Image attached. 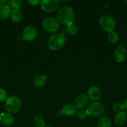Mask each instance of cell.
I'll return each instance as SVG.
<instances>
[{"label":"cell","mask_w":127,"mask_h":127,"mask_svg":"<svg viewBox=\"0 0 127 127\" xmlns=\"http://www.w3.org/2000/svg\"><path fill=\"white\" fill-rule=\"evenodd\" d=\"M75 19V12L70 6H65L61 7L57 13V20L64 24L72 23Z\"/></svg>","instance_id":"obj_1"},{"label":"cell","mask_w":127,"mask_h":127,"mask_svg":"<svg viewBox=\"0 0 127 127\" xmlns=\"http://www.w3.org/2000/svg\"><path fill=\"white\" fill-rule=\"evenodd\" d=\"M65 36L61 33H56L50 37L48 40V47L52 51L61 49L65 43Z\"/></svg>","instance_id":"obj_2"},{"label":"cell","mask_w":127,"mask_h":127,"mask_svg":"<svg viewBox=\"0 0 127 127\" xmlns=\"http://www.w3.org/2000/svg\"><path fill=\"white\" fill-rule=\"evenodd\" d=\"M5 109L9 114L17 112L21 107V102L17 97L11 95L9 97L5 102Z\"/></svg>","instance_id":"obj_3"},{"label":"cell","mask_w":127,"mask_h":127,"mask_svg":"<svg viewBox=\"0 0 127 127\" xmlns=\"http://www.w3.org/2000/svg\"><path fill=\"white\" fill-rule=\"evenodd\" d=\"M101 28L107 32L113 31L116 27V22L114 19L109 15H103L101 16L99 20Z\"/></svg>","instance_id":"obj_4"},{"label":"cell","mask_w":127,"mask_h":127,"mask_svg":"<svg viewBox=\"0 0 127 127\" xmlns=\"http://www.w3.org/2000/svg\"><path fill=\"white\" fill-rule=\"evenodd\" d=\"M42 27L44 29L49 33H54L59 29V22L54 17H49L44 19L42 21Z\"/></svg>","instance_id":"obj_5"},{"label":"cell","mask_w":127,"mask_h":127,"mask_svg":"<svg viewBox=\"0 0 127 127\" xmlns=\"http://www.w3.org/2000/svg\"><path fill=\"white\" fill-rule=\"evenodd\" d=\"M87 110L89 115H92V116L97 117L102 115L104 112L105 107L103 104L100 102L94 101L91 102L88 105Z\"/></svg>","instance_id":"obj_6"},{"label":"cell","mask_w":127,"mask_h":127,"mask_svg":"<svg viewBox=\"0 0 127 127\" xmlns=\"http://www.w3.org/2000/svg\"><path fill=\"white\" fill-rule=\"evenodd\" d=\"M59 6L57 0H42L40 2L41 8L45 12H52L57 10Z\"/></svg>","instance_id":"obj_7"},{"label":"cell","mask_w":127,"mask_h":127,"mask_svg":"<svg viewBox=\"0 0 127 127\" xmlns=\"http://www.w3.org/2000/svg\"><path fill=\"white\" fill-rule=\"evenodd\" d=\"M37 32L36 29L32 26H28L24 28L22 32V38L27 42H31L37 37Z\"/></svg>","instance_id":"obj_8"},{"label":"cell","mask_w":127,"mask_h":127,"mask_svg":"<svg viewBox=\"0 0 127 127\" xmlns=\"http://www.w3.org/2000/svg\"><path fill=\"white\" fill-rule=\"evenodd\" d=\"M115 57L117 62L122 63L125 61L127 57V50L122 45L117 46L115 50Z\"/></svg>","instance_id":"obj_9"},{"label":"cell","mask_w":127,"mask_h":127,"mask_svg":"<svg viewBox=\"0 0 127 127\" xmlns=\"http://www.w3.org/2000/svg\"><path fill=\"white\" fill-rule=\"evenodd\" d=\"M14 122L13 115L9 113H2L0 115V123L4 126H11Z\"/></svg>","instance_id":"obj_10"},{"label":"cell","mask_w":127,"mask_h":127,"mask_svg":"<svg viewBox=\"0 0 127 127\" xmlns=\"http://www.w3.org/2000/svg\"><path fill=\"white\" fill-rule=\"evenodd\" d=\"M88 95L85 94H80L75 99V106L77 109H83L88 103Z\"/></svg>","instance_id":"obj_11"},{"label":"cell","mask_w":127,"mask_h":127,"mask_svg":"<svg viewBox=\"0 0 127 127\" xmlns=\"http://www.w3.org/2000/svg\"><path fill=\"white\" fill-rule=\"evenodd\" d=\"M101 92L99 88L96 86H92L87 91L88 97L92 100H97L100 97Z\"/></svg>","instance_id":"obj_12"},{"label":"cell","mask_w":127,"mask_h":127,"mask_svg":"<svg viewBox=\"0 0 127 127\" xmlns=\"http://www.w3.org/2000/svg\"><path fill=\"white\" fill-rule=\"evenodd\" d=\"M61 112L63 115H66V116L72 117L77 114V109L76 107L73 104H68L63 107Z\"/></svg>","instance_id":"obj_13"},{"label":"cell","mask_w":127,"mask_h":127,"mask_svg":"<svg viewBox=\"0 0 127 127\" xmlns=\"http://www.w3.org/2000/svg\"><path fill=\"white\" fill-rule=\"evenodd\" d=\"M11 9L8 4H4L0 6V20L4 21L11 16Z\"/></svg>","instance_id":"obj_14"},{"label":"cell","mask_w":127,"mask_h":127,"mask_svg":"<svg viewBox=\"0 0 127 127\" xmlns=\"http://www.w3.org/2000/svg\"><path fill=\"white\" fill-rule=\"evenodd\" d=\"M127 120V115L124 112H120L115 115L114 118V122L115 124L118 126L123 125Z\"/></svg>","instance_id":"obj_15"},{"label":"cell","mask_w":127,"mask_h":127,"mask_svg":"<svg viewBox=\"0 0 127 127\" xmlns=\"http://www.w3.org/2000/svg\"><path fill=\"white\" fill-rule=\"evenodd\" d=\"M11 19L12 21L15 23L20 22L22 19V14L19 9H13L11 11Z\"/></svg>","instance_id":"obj_16"},{"label":"cell","mask_w":127,"mask_h":127,"mask_svg":"<svg viewBox=\"0 0 127 127\" xmlns=\"http://www.w3.org/2000/svg\"><path fill=\"white\" fill-rule=\"evenodd\" d=\"M47 78L44 74H40L37 76L34 79V84L37 88H41L46 83Z\"/></svg>","instance_id":"obj_17"},{"label":"cell","mask_w":127,"mask_h":127,"mask_svg":"<svg viewBox=\"0 0 127 127\" xmlns=\"http://www.w3.org/2000/svg\"><path fill=\"white\" fill-rule=\"evenodd\" d=\"M97 125V127H111L112 121L108 117L103 116L98 120Z\"/></svg>","instance_id":"obj_18"},{"label":"cell","mask_w":127,"mask_h":127,"mask_svg":"<svg viewBox=\"0 0 127 127\" xmlns=\"http://www.w3.org/2000/svg\"><path fill=\"white\" fill-rule=\"evenodd\" d=\"M23 1L22 0H9L7 4L10 7H12L14 9H19L21 7Z\"/></svg>","instance_id":"obj_19"},{"label":"cell","mask_w":127,"mask_h":127,"mask_svg":"<svg viewBox=\"0 0 127 127\" xmlns=\"http://www.w3.org/2000/svg\"><path fill=\"white\" fill-rule=\"evenodd\" d=\"M67 31L70 35H75L78 32V27L74 23H70L67 25Z\"/></svg>","instance_id":"obj_20"},{"label":"cell","mask_w":127,"mask_h":127,"mask_svg":"<svg viewBox=\"0 0 127 127\" xmlns=\"http://www.w3.org/2000/svg\"><path fill=\"white\" fill-rule=\"evenodd\" d=\"M107 37H108V41L112 43H115L117 42L118 40V38H119L118 34L116 32H115L114 31L108 32Z\"/></svg>","instance_id":"obj_21"},{"label":"cell","mask_w":127,"mask_h":127,"mask_svg":"<svg viewBox=\"0 0 127 127\" xmlns=\"http://www.w3.org/2000/svg\"><path fill=\"white\" fill-rule=\"evenodd\" d=\"M34 123L38 127H44L45 125V122L43 118L40 115H36L34 118Z\"/></svg>","instance_id":"obj_22"},{"label":"cell","mask_w":127,"mask_h":127,"mask_svg":"<svg viewBox=\"0 0 127 127\" xmlns=\"http://www.w3.org/2000/svg\"><path fill=\"white\" fill-rule=\"evenodd\" d=\"M89 115L87 110H84V109H80L77 112V116L80 120H84Z\"/></svg>","instance_id":"obj_23"},{"label":"cell","mask_w":127,"mask_h":127,"mask_svg":"<svg viewBox=\"0 0 127 127\" xmlns=\"http://www.w3.org/2000/svg\"><path fill=\"white\" fill-rule=\"evenodd\" d=\"M7 93L6 91L2 88H0V102L6 101L7 99Z\"/></svg>","instance_id":"obj_24"},{"label":"cell","mask_w":127,"mask_h":127,"mask_svg":"<svg viewBox=\"0 0 127 127\" xmlns=\"http://www.w3.org/2000/svg\"><path fill=\"white\" fill-rule=\"evenodd\" d=\"M112 109L113 111L116 112H120L122 110V104L118 102L114 103L112 105Z\"/></svg>","instance_id":"obj_25"},{"label":"cell","mask_w":127,"mask_h":127,"mask_svg":"<svg viewBox=\"0 0 127 127\" xmlns=\"http://www.w3.org/2000/svg\"><path fill=\"white\" fill-rule=\"evenodd\" d=\"M27 2L31 6H37V5L40 4V2L41 1H39V0H34V1H27Z\"/></svg>","instance_id":"obj_26"},{"label":"cell","mask_w":127,"mask_h":127,"mask_svg":"<svg viewBox=\"0 0 127 127\" xmlns=\"http://www.w3.org/2000/svg\"><path fill=\"white\" fill-rule=\"evenodd\" d=\"M122 110H123L125 113L127 114V98L124 100L122 104Z\"/></svg>","instance_id":"obj_27"},{"label":"cell","mask_w":127,"mask_h":127,"mask_svg":"<svg viewBox=\"0 0 127 127\" xmlns=\"http://www.w3.org/2000/svg\"><path fill=\"white\" fill-rule=\"evenodd\" d=\"M6 2V0H0V6H1V5L4 4Z\"/></svg>","instance_id":"obj_28"},{"label":"cell","mask_w":127,"mask_h":127,"mask_svg":"<svg viewBox=\"0 0 127 127\" xmlns=\"http://www.w3.org/2000/svg\"><path fill=\"white\" fill-rule=\"evenodd\" d=\"M69 0H67V1H61V2H69Z\"/></svg>","instance_id":"obj_29"},{"label":"cell","mask_w":127,"mask_h":127,"mask_svg":"<svg viewBox=\"0 0 127 127\" xmlns=\"http://www.w3.org/2000/svg\"><path fill=\"white\" fill-rule=\"evenodd\" d=\"M50 127V126H47V127Z\"/></svg>","instance_id":"obj_30"},{"label":"cell","mask_w":127,"mask_h":127,"mask_svg":"<svg viewBox=\"0 0 127 127\" xmlns=\"http://www.w3.org/2000/svg\"><path fill=\"white\" fill-rule=\"evenodd\" d=\"M126 2H127V1H126Z\"/></svg>","instance_id":"obj_31"}]
</instances>
